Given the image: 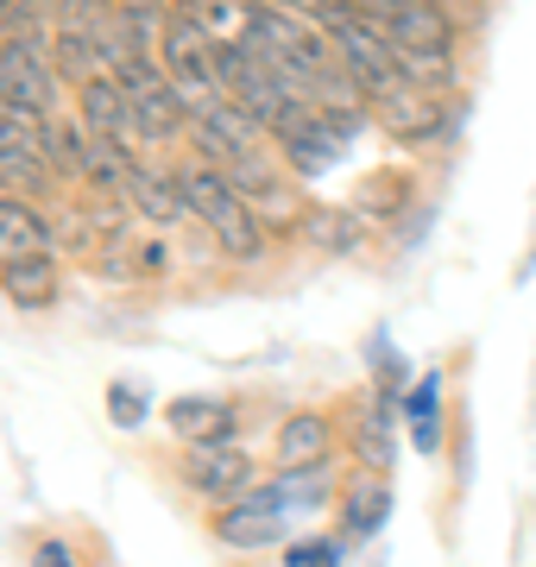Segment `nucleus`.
<instances>
[{
    "label": "nucleus",
    "instance_id": "nucleus-1",
    "mask_svg": "<svg viewBox=\"0 0 536 567\" xmlns=\"http://www.w3.org/2000/svg\"><path fill=\"white\" fill-rule=\"evenodd\" d=\"M177 189H184V208L189 215H203L208 234L221 240L227 259H266V227H259V215L247 208V196L227 183L221 164H189V171H177Z\"/></svg>",
    "mask_w": 536,
    "mask_h": 567
},
{
    "label": "nucleus",
    "instance_id": "nucleus-2",
    "mask_svg": "<svg viewBox=\"0 0 536 567\" xmlns=\"http://www.w3.org/2000/svg\"><path fill=\"white\" fill-rule=\"evenodd\" d=\"M158 63H165V82L177 89V102L189 107V121H196L203 107L227 102L221 76H215V44H208L203 32L184 20V13L165 25V39H158Z\"/></svg>",
    "mask_w": 536,
    "mask_h": 567
},
{
    "label": "nucleus",
    "instance_id": "nucleus-3",
    "mask_svg": "<svg viewBox=\"0 0 536 567\" xmlns=\"http://www.w3.org/2000/svg\"><path fill=\"white\" fill-rule=\"evenodd\" d=\"M0 107H20V114H44L58 107V70L44 63L39 39H0Z\"/></svg>",
    "mask_w": 536,
    "mask_h": 567
},
{
    "label": "nucleus",
    "instance_id": "nucleus-4",
    "mask_svg": "<svg viewBox=\"0 0 536 567\" xmlns=\"http://www.w3.org/2000/svg\"><path fill=\"white\" fill-rule=\"evenodd\" d=\"M372 121L385 126L398 145L442 140V102H435L423 82H404V76H398L392 89H379V95H372Z\"/></svg>",
    "mask_w": 536,
    "mask_h": 567
},
{
    "label": "nucleus",
    "instance_id": "nucleus-5",
    "mask_svg": "<svg viewBox=\"0 0 536 567\" xmlns=\"http://www.w3.org/2000/svg\"><path fill=\"white\" fill-rule=\"evenodd\" d=\"M189 133H196V145H203V164H221V171H234L240 158L259 152V121H252L247 107H234V102L203 107V114L189 121Z\"/></svg>",
    "mask_w": 536,
    "mask_h": 567
},
{
    "label": "nucleus",
    "instance_id": "nucleus-6",
    "mask_svg": "<svg viewBox=\"0 0 536 567\" xmlns=\"http://www.w3.org/2000/svg\"><path fill=\"white\" fill-rule=\"evenodd\" d=\"M189 486L215 505H240L252 492V461L240 447H189Z\"/></svg>",
    "mask_w": 536,
    "mask_h": 567
},
{
    "label": "nucleus",
    "instance_id": "nucleus-7",
    "mask_svg": "<svg viewBox=\"0 0 536 567\" xmlns=\"http://www.w3.org/2000/svg\"><path fill=\"white\" fill-rule=\"evenodd\" d=\"M126 126H133V140H171V133L189 126V107L177 102L171 82H152V89H133L126 95Z\"/></svg>",
    "mask_w": 536,
    "mask_h": 567
},
{
    "label": "nucleus",
    "instance_id": "nucleus-8",
    "mask_svg": "<svg viewBox=\"0 0 536 567\" xmlns=\"http://www.w3.org/2000/svg\"><path fill=\"white\" fill-rule=\"evenodd\" d=\"M51 252V227L39 221V208H25L20 196H0V271Z\"/></svg>",
    "mask_w": 536,
    "mask_h": 567
},
{
    "label": "nucleus",
    "instance_id": "nucleus-9",
    "mask_svg": "<svg viewBox=\"0 0 536 567\" xmlns=\"http://www.w3.org/2000/svg\"><path fill=\"white\" fill-rule=\"evenodd\" d=\"M234 404H221V398H177L171 404V429L184 435L189 447H227V435H234Z\"/></svg>",
    "mask_w": 536,
    "mask_h": 567
},
{
    "label": "nucleus",
    "instance_id": "nucleus-10",
    "mask_svg": "<svg viewBox=\"0 0 536 567\" xmlns=\"http://www.w3.org/2000/svg\"><path fill=\"white\" fill-rule=\"evenodd\" d=\"M76 107H83V133L95 140H133V126H126V89L114 76H95L76 89Z\"/></svg>",
    "mask_w": 536,
    "mask_h": 567
},
{
    "label": "nucleus",
    "instance_id": "nucleus-11",
    "mask_svg": "<svg viewBox=\"0 0 536 567\" xmlns=\"http://www.w3.org/2000/svg\"><path fill=\"white\" fill-rule=\"evenodd\" d=\"M329 442H334V429L329 416H290L285 429H278V461H285V473H310V466L329 461Z\"/></svg>",
    "mask_w": 536,
    "mask_h": 567
},
{
    "label": "nucleus",
    "instance_id": "nucleus-12",
    "mask_svg": "<svg viewBox=\"0 0 536 567\" xmlns=\"http://www.w3.org/2000/svg\"><path fill=\"white\" fill-rule=\"evenodd\" d=\"M215 529H221V543H240V548L271 543V536H278V492H247L240 505L221 511Z\"/></svg>",
    "mask_w": 536,
    "mask_h": 567
},
{
    "label": "nucleus",
    "instance_id": "nucleus-13",
    "mask_svg": "<svg viewBox=\"0 0 536 567\" xmlns=\"http://www.w3.org/2000/svg\"><path fill=\"white\" fill-rule=\"evenodd\" d=\"M0 290L20 309L58 303V265H51V252H44V259H25V265H7V271H0Z\"/></svg>",
    "mask_w": 536,
    "mask_h": 567
},
{
    "label": "nucleus",
    "instance_id": "nucleus-14",
    "mask_svg": "<svg viewBox=\"0 0 536 567\" xmlns=\"http://www.w3.org/2000/svg\"><path fill=\"white\" fill-rule=\"evenodd\" d=\"M126 203L140 208L145 221H177L184 215V189H177V177H158V171H133V183H126Z\"/></svg>",
    "mask_w": 536,
    "mask_h": 567
},
{
    "label": "nucleus",
    "instance_id": "nucleus-15",
    "mask_svg": "<svg viewBox=\"0 0 536 567\" xmlns=\"http://www.w3.org/2000/svg\"><path fill=\"white\" fill-rule=\"evenodd\" d=\"M385 511H392V498H385V492L379 486H360L348 498V536H367V529H379V517H385Z\"/></svg>",
    "mask_w": 536,
    "mask_h": 567
},
{
    "label": "nucleus",
    "instance_id": "nucleus-16",
    "mask_svg": "<svg viewBox=\"0 0 536 567\" xmlns=\"http://www.w3.org/2000/svg\"><path fill=\"white\" fill-rule=\"evenodd\" d=\"M285 567H341V536H310V543H290Z\"/></svg>",
    "mask_w": 536,
    "mask_h": 567
},
{
    "label": "nucleus",
    "instance_id": "nucleus-17",
    "mask_svg": "<svg viewBox=\"0 0 536 567\" xmlns=\"http://www.w3.org/2000/svg\"><path fill=\"white\" fill-rule=\"evenodd\" d=\"M360 454H367L372 466L392 461V435H385V416H367V423H360Z\"/></svg>",
    "mask_w": 536,
    "mask_h": 567
},
{
    "label": "nucleus",
    "instance_id": "nucleus-18",
    "mask_svg": "<svg viewBox=\"0 0 536 567\" xmlns=\"http://www.w3.org/2000/svg\"><path fill=\"white\" fill-rule=\"evenodd\" d=\"M107 398H114V404H107V410H114V423H121V429H133V423H140V416H145V398H140V391H133V385H114V391H107Z\"/></svg>",
    "mask_w": 536,
    "mask_h": 567
},
{
    "label": "nucleus",
    "instance_id": "nucleus-19",
    "mask_svg": "<svg viewBox=\"0 0 536 567\" xmlns=\"http://www.w3.org/2000/svg\"><path fill=\"white\" fill-rule=\"evenodd\" d=\"M310 234H322V240H329L334 252H341V246L353 240V221H334V215H316V221H310Z\"/></svg>",
    "mask_w": 536,
    "mask_h": 567
},
{
    "label": "nucleus",
    "instance_id": "nucleus-20",
    "mask_svg": "<svg viewBox=\"0 0 536 567\" xmlns=\"http://www.w3.org/2000/svg\"><path fill=\"white\" fill-rule=\"evenodd\" d=\"M32 567H70V548H63V543H39Z\"/></svg>",
    "mask_w": 536,
    "mask_h": 567
},
{
    "label": "nucleus",
    "instance_id": "nucleus-21",
    "mask_svg": "<svg viewBox=\"0 0 536 567\" xmlns=\"http://www.w3.org/2000/svg\"><path fill=\"white\" fill-rule=\"evenodd\" d=\"M13 7H20V0H0V20H7V13H13Z\"/></svg>",
    "mask_w": 536,
    "mask_h": 567
}]
</instances>
